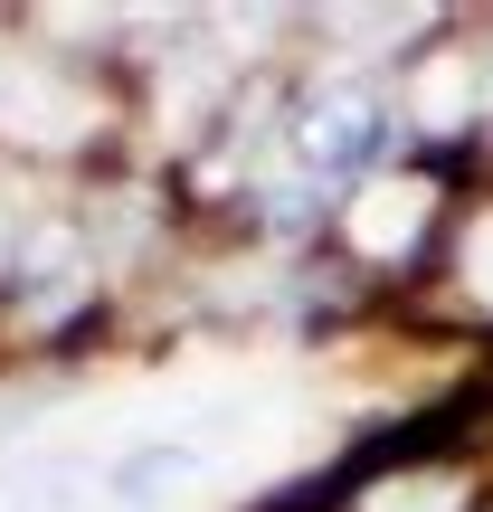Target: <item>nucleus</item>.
Listing matches in <instances>:
<instances>
[{"label": "nucleus", "instance_id": "nucleus-7", "mask_svg": "<svg viewBox=\"0 0 493 512\" xmlns=\"http://www.w3.org/2000/svg\"><path fill=\"white\" fill-rule=\"evenodd\" d=\"M456 503H465L456 475H399V484H370L361 512H456Z\"/></svg>", "mask_w": 493, "mask_h": 512}, {"label": "nucleus", "instance_id": "nucleus-2", "mask_svg": "<svg viewBox=\"0 0 493 512\" xmlns=\"http://www.w3.org/2000/svg\"><path fill=\"white\" fill-rule=\"evenodd\" d=\"M418 228H427V181H370L361 200H351V247L361 256L418 247Z\"/></svg>", "mask_w": 493, "mask_h": 512}, {"label": "nucleus", "instance_id": "nucleus-8", "mask_svg": "<svg viewBox=\"0 0 493 512\" xmlns=\"http://www.w3.org/2000/svg\"><path fill=\"white\" fill-rule=\"evenodd\" d=\"M465 275H475V294L493 304V228H475V247H465Z\"/></svg>", "mask_w": 493, "mask_h": 512}, {"label": "nucleus", "instance_id": "nucleus-3", "mask_svg": "<svg viewBox=\"0 0 493 512\" xmlns=\"http://www.w3.org/2000/svg\"><path fill=\"white\" fill-rule=\"evenodd\" d=\"M370 133H380L370 95H332V105H313V124H304V162L313 171H342V162L370 152Z\"/></svg>", "mask_w": 493, "mask_h": 512}, {"label": "nucleus", "instance_id": "nucleus-9", "mask_svg": "<svg viewBox=\"0 0 493 512\" xmlns=\"http://www.w3.org/2000/svg\"><path fill=\"white\" fill-rule=\"evenodd\" d=\"M0 256H19V209L0 200Z\"/></svg>", "mask_w": 493, "mask_h": 512}, {"label": "nucleus", "instance_id": "nucleus-6", "mask_svg": "<svg viewBox=\"0 0 493 512\" xmlns=\"http://www.w3.org/2000/svg\"><path fill=\"white\" fill-rule=\"evenodd\" d=\"M190 475H200V446H143V456L114 465V494H171Z\"/></svg>", "mask_w": 493, "mask_h": 512}, {"label": "nucleus", "instance_id": "nucleus-5", "mask_svg": "<svg viewBox=\"0 0 493 512\" xmlns=\"http://www.w3.org/2000/svg\"><path fill=\"white\" fill-rule=\"evenodd\" d=\"M0 512H86V475H76V465H29V475L0 494Z\"/></svg>", "mask_w": 493, "mask_h": 512}, {"label": "nucleus", "instance_id": "nucleus-4", "mask_svg": "<svg viewBox=\"0 0 493 512\" xmlns=\"http://www.w3.org/2000/svg\"><path fill=\"white\" fill-rule=\"evenodd\" d=\"M465 105H475L465 57H427V67H418V95H408V114H418L427 133H446V124H465Z\"/></svg>", "mask_w": 493, "mask_h": 512}, {"label": "nucleus", "instance_id": "nucleus-1", "mask_svg": "<svg viewBox=\"0 0 493 512\" xmlns=\"http://www.w3.org/2000/svg\"><path fill=\"white\" fill-rule=\"evenodd\" d=\"M0 124L29 133V143H76L86 133V95L48 67H19V76H0Z\"/></svg>", "mask_w": 493, "mask_h": 512}]
</instances>
